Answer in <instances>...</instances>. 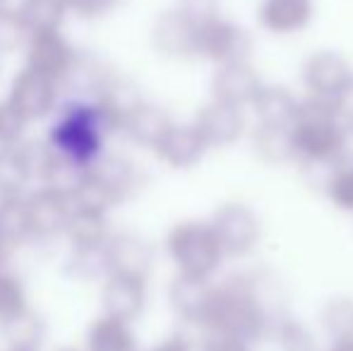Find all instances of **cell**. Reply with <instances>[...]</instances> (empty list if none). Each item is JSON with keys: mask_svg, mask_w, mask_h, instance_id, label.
I'll list each match as a JSON object with an SVG mask.
<instances>
[{"mask_svg": "<svg viewBox=\"0 0 353 351\" xmlns=\"http://www.w3.org/2000/svg\"><path fill=\"white\" fill-rule=\"evenodd\" d=\"M147 308V279L108 274L101 284V310L108 318L135 323Z\"/></svg>", "mask_w": 353, "mask_h": 351, "instance_id": "obj_16", "label": "cell"}, {"mask_svg": "<svg viewBox=\"0 0 353 351\" xmlns=\"http://www.w3.org/2000/svg\"><path fill=\"white\" fill-rule=\"evenodd\" d=\"M192 24L202 27V24L212 22V19L221 17V0H178L176 5Z\"/></svg>", "mask_w": 353, "mask_h": 351, "instance_id": "obj_35", "label": "cell"}, {"mask_svg": "<svg viewBox=\"0 0 353 351\" xmlns=\"http://www.w3.org/2000/svg\"><path fill=\"white\" fill-rule=\"evenodd\" d=\"M291 147L293 164L303 171H322V181L336 164L353 159V135L336 106L305 94L291 126Z\"/></svg>", "mask_w": 353, "mask_h": 351, "instance_id": "obj_2", "label": "cell"}, {"mask_svg": "<svg viewBox=\"0 0 353 351\" xmlns=\"http://www.w3.org/2000/svg\"><path fill=\"white\" fill-rule=\"evenodd\" d=\"M252 34L226 14L197 29V58L212 63L214 68L236 61H252Z\"/></svg>", "mask_w": 353, "mask_h": 351, "instance_id": "obj_5", "label": "cell"}, {"mask_svg": "<svg viewBox=\"0 0 353 351\" xmlns=\"http://www.w3.org/2000/svg\"><path fill=\"white\" fill-rule=\"evenodd\" d=\"M0 236H3L10 248L32 239L29 219H27V205H24L22 195H14L10 200L0 202Z\"/></svg>", "mask_w": 353, "mask_h": 351, "instance_id": "obj_29", "label": "cell"}, {"mask_svg": "<svg viewBox=\"0 0 353 351\" xmlns=\"http://www.w3.org/2000/svg\"><path fill=\"white\" fill-rule=\"evenodd\" d=\"M250 145L252 152L260 161L272 166L293 164V147H291V130L286 128H270L252 123L250 130Z\"/></svg>", "mask_w": 353, "mask_h": 351, "instance_id": "obj_24", "label": "cell"}, {"mask_svg": "<svg viewBox=\"0 0 353 351\" xmlns=\"http://www.w3.org/2000/svg\"><path fill=\"white\" fill-rule=\"evenodd\" d=\"M24 308H29L24 284L19 281V277L0 270V325L12 320Z\"/></svg>", "mask_w": 353, "mask_h": 351, "instance_id": "obj_34", "label": "cell"}, {"mask_svg": "<svg viewBox=\"0 0 353 351\" xmlns=\"http://www.w3.org/2000/svg\"><path fill=\"white\" fill-rule=\"evenodd\" d=\"M197 351H255V344L228 334H205L197 344Z\"/></svg>", "mask_w": 353, "mask_h": 351, "instance_id": "obj_36", "label": "cell"}, {"mask_svg": "<svg viewBox=\"0 0 353 351\" xmlns=\"http://www.w3.org/2000/svg\"><path fill=\"white\" fill-rule=\"evenodd\" d=\"M301 85L305 97L334 103L353 85V66L341 51L322 48L303 61Z\"/></svg>", "mask_w": 353, "mask_h": 351, "instance_id": "obj_6", "label": "cell"}, {"mask_svg": "<svg viewBox=\"0 0 353 351\" xmlns=\"http://www.w3.org/2000/svg\"><path fill=\"white\" fill-rule=\"evenodd\" d=\"M320 325L330 339L353 334V296H332L320 310Z\"/></svg>", "mask_w": 353, "mask_h": 351, "instance_id": "obj_31", "label": "cell"}, {"mask_svg": "<svg viewBox=\"0 0 353 351\" xmlns=\"http://www.w3.org/2000/svg\"><path fill=\"white\" fill-rule=\"evenodd\" d=\"M3 8H8V5H5V0H0V10H3Z\"/></svg>", "mask_w": 353, "mask_h": 351, "instance_id": "obj_42", "label": "cell"}, {"mask_svg": "<svg viewBox=\"0 0 353 351\" xmlns=\"http://www.w3.org/2000/svg\"><path fill=\"white\" fill-rule=\"evenodd\" d=\"M214 279H202V277H190L176 272L173 279L168 281V305L171 310L192 328H202V320L207 315V305L212 299Z\"/></svg>", "mask_w": 353, "mask_h": 351, "instance_id": "obj_18", "label": "cell"}, {"mask_svg": "<svg viewBox=\"0 0 353 351\" xmlns=\"http://www.w3.org/2000/svg\"><path fill=\"white\" fill-rule=\"evenodd\" d=\"M197 24H192L178 8L163 10L154 17L149 29V43L163 58L190 61L197 58Z\"/></svg>", "mask_w": 353, "mask_h": 351, "instance_id": "obj_8", "label": "cell"}, {"mask_svg": "<svg viewBox=\"0 0 353 351\" xmlns=\"http://www.w3.org/2000/svg\"><path fill=\"white\" fill-rule=\"evenodd\" d=\"M68 277L77 281H97L108 277L106 248H70L63 265Z\"/></svg>", "mask_w": 353, "mask_h": 351, "instance_id": "obj_28", "label": "cell"}, {"mask_svg": "<svg viewBox=\"0 0 353 351\" xmlns=\"http://www.w3.org/2000/svg\"><path fill=\"white\" fill-rule=\"evenodd\" d=\"M270 339L279 351H320L317 334L310 330V325L286 313L274 323Z\"/></svg>", "mask_w": 353, "mask_h": 351, "instance_id": "obj_26", "label": "cell"}, {"mask_svg": "<svg viewBox=\"0 0 353 351\" xmlns=\"http://www.w3.org/2000/svg\"><path fill=\"white\" fill-rule=\"evenodd\" d=\"M106 214L108 212L74 207L65 234H63L70 241V248H106L113 236Z\"/></svg>", "mask_w": 353, "mask_h": 351, "instance_id": "obj_22", "label": "cell"}, {"mask_svg": "<svg viewBox=\"0 0 353 351\" xmlns=\"http://www.w3.org/2000/svg\"><path fill=\"white\" fill-rule=\"evenodd\" d=\"M3 328V339L8 342V349H37L41 347L46 337V320L34 308H24L12 320L0 325Z\"/></svg>", "mask_w": 353, "mask_h": 351, "instance_id": "obj_25", "label": "cell"}, {"mask_svg": "<svg viewBox=\"0 0 353 351\" xmlns=\"http://www.w3.org/2000/svg\"><path fill=\"white\" fill-rule=\"evenodd\" d=\"M84 351H140L130 323L101 315L87 328Z\"/></svg>", "mask_w": 353, "mask_h": 351, "instance_id": "obj_23", "label": "cell"}, {"mask_svg": "<svg viewBox=\"0 0 353 351\" xmlns=\"http://www.w3.org/2000/svg\"><path fill=\"white\" fill-rule=\"evenodd\" d=\"M89 174L97 178V183L106 192V197L111 200L113 207L132 200L142 190L144 183V174L135 161L123 154H108V152H103L89 166Z\"/></svg>", "mask_w": 353, "mask_h": 351, "instance_id": "obj_14", "label": "cell"}, {"mask_svg": "<svg viewBox=\"0 0 353 351\" xmlns=\"http://www.w3.org/2000/svg\"><path fill=\"white\" fill-rule=\"evenodd\" d=\"M116 72L106 66L103 61H99L92 53H77L70 72L65 75V80L61 85H65L74 94V99H97L108 85L113 82Z\"/></svg>", "mask_w": 353, "mask_h": 351, "instance_id": "obj_21", "label": "cell"}, {"mask_svg": "<svg viewBox=\"0 0 353 351\" xmlns=\"http://www.w3.org/2000/svg\"><path fill=\"white\" fill-rule=\"evenodd\" d=\"M58 87H61V82L24 66L10 82L8 101L22 113V118L27 123L41 121L56 108Z\"/></svg>", "mask_w": 353, "mask_h": 351, "instance_id": "obj_9", "label": "cell"}, {"mask_svg": "<svg viewBox=\"0 0 353 351\" xmlns=\"http://www.w3.org/2000/svg\"><path fill=\"white\" fill-rule=\"evenodd\" d=\"M118 0H68L70 12L82 19H99L113 10Z\"/></svg>", "mask_w": 353, "mask_h": 351, "instance_id": "obj_37", "label": "cell"}, {"mask_svg": "<svg viewBox=\"0 0 353 351\" xmlns=\"http://www.w3.org/2000/svg\"><path fill=\"white\" fill-rule=\"evenodd\" d=\"M315 0H260L255 10L257 27L270 37H296L315 22Z\"/></svg>", "mask_w": 353, "mask_h": 351, "instance_id": "obj_13", "label": "cell"}, {"mask_svg": "<svg viewBox=\"0 0 353 351\" xmlns=\"http://www.w3.org/2000/svg\"><path fill=\"white\" fill-rule=\"evenodd\" d=\"M210 152V145L205 142L202 132L197 130L195 123H173V128L168 130V135L161 140V145L154 150L157 159L163 166L173 171H190L197 164H202V159Z\"/></svg>", "mask_w": 353, "mask_h": 351, "instance_id": "obj_15", "label": "cell"}, {"mask_svg": "<svg viewBox=\"0 0 353 351\" xmlns=\"http://www.w3.org/2000/svg\"><path fill=\"white\" fill-rule=\"evenodd\" d=\"M8 351H37V349H8Z\"/></svg>", "mask_w": 353, "mask_h": 351, "instance_id": "obj_41", "label": "cell"}, {"mask_svg": "<svg viewBox=\"0 0 353 351\" xmlns=\"http://www.w3.org/2000/svg\"><path fill=\"white\" fill-rule=\"evenodd\" d=\"M24 205H27L32 239H53L65 234L74 210L70 195L51 185H41L37 192L24 197Z\"/></svg>", "mask_w": 353, "mask_h": 351, "instance_id": "obj_10", "label": "cell"}, {"mask_svg": "<svg viewBox=\"0 0 353 351\" xmlns=\"http://www.w3.org/2000/svg\"><path fill=\"white\" fill-rule=\"evenodd\" d=\"M19 14L34 32L61 29L65 14L70 12L68 0H19Z\"/></svg>", "mask_w": 353, "mask_h": 351, "instance_id": "obj_27", "label": "cell"}, {"mask_svg": "<svg viewBox=\"0 0 353 351\" xmlns=\"http://www.w3.org/2000/svg\"><path fill=\"white\" fill-rule=\"evenodd\" d=\"M325 197L336 207L339 212L353 214V159H346L336 164L325 181L320 183Z\"/></svg>", "mask_w": 353, "mask_h": 351, "instance_id": "obj_30", "label": "cell"}, {"mask_svg": "<svg viewBox=\"0 0 353 351\" xmlns=\"http://www.w3.org/2000/svg\"><path fill=\"white\" fill-rule=\"evenodd\" d=\"M325 351H353V334L330 339V344H327Z\"/></svg>", "mask_w": 353, "mask_h": 351, "instance_id": "obj_39", "label": "cell"}, {"mask_svg": "<svg viewBox=\"0 0 353 351\" xmlns=\"http://www.w3.org/2000/svg\"><path fill=\"white\" fill-rule=\"evenodd\" d=\"M298 106H301V97L286 85H270L267 82L262 87L260 97L250 106V116L257 126H270V128H286L291 130L293 121H296Z\"/></svg>", "mask_w": 353, "mask_h": 351, "instance_id": "obj_20", "label": "cell"}, {"mask_svg": "<svg viewBox=\"0 0 353 351\" xmlns=\"http://www.w3.org/2000/svg\"><path fill=\"white\" fill-rule=\"evenodd\" d=\"M8 250H10V245L5 243V239L0 236V270L5 267V260H8Z\"/></svg>", "mask_w": 353, "mask_h": 351, "instance_id": "obj_40", "label": "cell"}, {"mask_svg": "<svg viewBox=\"0 0 353 351\" xmlns=\"http://www.w3.org/2000/svg\"><path fill=\"white\" fill-rule=\"evenodd\" d=\"M265 85L267 82L262 80L255 63L236 61V63H226V66L214 68L210 92H212V99L233 103V106H243L250 111V106L255 103V99L260 97Z\"/></svg>", "mask_w": 353, "mask_h": 351, "instance_id": "obj_11", "label": "cell"}, {"mask_svg": "<svg viewBox=\"0 0 353 351\" xmlns=\"http://www.w3.org/2000/svg\"><path fill=\"white\" fill-rule=\"evenodd\" d=\"M61 351H77V349H61Z\"/></svg>", "mask_w": 353, "mask_h": 351, "instance_id": "obj_43", "label": "cell"}, {"mask_svg": "<svg viewBox=\"0 0 353 351\" xmlns=\"http://www.w3.org/2000/svg\"><path fill=\"white\" fill-rule=\"evenodd\" d=\"M32 39V29L22 19L19 10H0V53H12L17 48H27Z\"/></svg>", "mask_w": 353, "mask_h": 351, "instance_id": "obj_33", "label": "cell"}, {"mask_svg": "<svg viewBox=\"0 0 353 351\" xmlns=\"http://www.w3.org/2000/svg\"><path fill=\"white\" fill-rule=\"evenodd\" d=\"M163 253L176 272L202 279H216L226 263V253L210 219H183L173 224L163 239Z\"/></svg>", "mask_w": 353, "mask_h": 351, "instance_id": "obj_3", "label": "cell"}, {"mask_svg": "<svg viewBox=\"0 0 353 351\" xmlns=\"http://www.w3.org/2000/svg\"><path fill=\"white\" fill-rule=\"evenodd\" d=\"M279 291L267 272L241 270L214 279L212 299L202 320L205 334H228L262 344L272 337L274 323L281 318Z\"/></svg>", "mask_w": 353, "mask_h": 351, "instance_id": "obj_1", "label": "cell"}, {"mask_svg": "<svg viewBox=\"0 0 353 351\" xmlns=\"http://www.w3.org/2000/svg\"><path fill=\"white\" fill-rule=\"evenodd\" d=\"M29 123L22 118V113L5 99L0 101V159L10 157L19 145H22V135L27 130Z\"/></svg>", "mask_w": 353, "mask_h": 351, "instance_id": "obj_32", "label": "cell"}, {"mask_svg": "<svg viewBox=\"0 0 353 351\" xmlns=\"http://www.w3.org/2000/svg\"><path fill=\"white\" fill-rule=\"evenodd\" d=\"M106 260H108V274H125L147 279L154 270V248L147 239L140 234H113L106 243Z\"/></svg>", "mask_w": 353, "mask_h": 351, "instance_id": "obj_17", "label": "cell"}, {"mask_svg": "<svg viewBox=\"0 0 353 351\" xmlns=\"http://www.w3.org/2000/svg\"><path fill=\"white\" fill-rule=\"evenodd\" d=\"M173 123H176L173 116L161 106V103L142 99V101L125 116L121 132H125V137L135 147L154 152L159 145H161L163 137L168 135Z\"/></svg>", "mask_w": 353, "mask_h": 351, "instance_id": "obj_19", "label": "cell"}, {"mask_svg": "<svg viewBox=\"0 0 353 351\" xmlns=\"http://www.w3.org/2000/svg\"><path fill=\"white\" fill-rule=\"evenodd\" d=\"M192 123L202 132L210 150H228L250 135V111L243 106L210 99L197 108Z\"/></svg>", "mask_w": 353, "mask_h": 351, "instance_id": "obj_7", "label": "cell"}, {"mask_svg": "<svg viewBox=\"0 0 353 351\" xmlns=\"http://www.w3.org/2000/svg\"><path fill=\"white\" fill-rule=\"evenodd\" d=\"M77 51L61 29H48V32H34L24 48V61L27 68L51 77L56 82H63L70 72Z\"/></svg>", "mask_w": 353, "mask_h": 351, "instance_id": "obj_12", "label": "cell"}, {"mask_svg": "<svg viewBox=\"0 0 353 351\" xmlns=\"http://www.w3.org/2000/svg\"><path fill=\"white\" fill-rule=\"evenodd\" d=\"M216 239L221 243L226 260H243L250 258L262 243L265 224H262L260 212L243 200L221 202L210 217Z\"/></svg>", "mask_w": 353, "mask_h": 351, "instance_id": "obj_4", "label": "cell"}, {"mask_svg": "<svg viewBox=\"0 0 353 351\" xmlns=\"http://www.w3.org/2000/svg\"><path fill=\"white\" fill-rule=\"evenodd\" d=\"M149 351H197V344L192 342L188 334L173 332L168 337H163L161 342H157Z\"/></svg>", "mask_w": 353, "mask_h": 351, "instance_id": "obj_38", "label": "cell"}]
</instances>
